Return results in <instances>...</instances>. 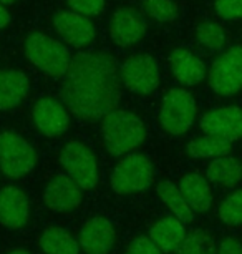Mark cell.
Instances as JSON below:
<instances>
[{"label": "cell", "mask_w": 242, "mask_h": 254, "mask_svg": "<svg viewBox=\"0 0 242 254\" xmlns=\"http://www.w3.org/2000/svg\"><path fill=\"white\" fill-rule=\"evenodd\" d=\"M66 108L82 120H101L115 110L120 75L115 59L105 54H77L70 59L61 87Z\"/></svg>", "instance_id": "obj_1"}, {"label": "cell", "mask_w": 242, "mask_h": 254, "mask_svg": "<svg viewBox=\"0 0 242 254\" xmlns=\"http://www.w3.org/2000/svg\"><path fill=\"white\" fill-rule=\"evenodd\" d=\"M101 135L110 155L121 158L143 145L146 128L141 118L135 113L111 110L101 118Z\"/></svg>", "instance_id": "obj_2"}, {"label": "cell", "mask_w": 242, "mask_h": 254, "mask_svg": "<svg viewBox=\"0 0 242 254\" xmlns=\"http://www.w3.org/2000/svg\"><path fill=\"white\" fill-rule=\"evenodd\" d=\"M23 52L32 65L50 76H63L72 59L68 47L42 32H33L25 38Z\"/></svg>", "instance_id": "obj_3"}, {"label": "cell", "mask_w": 242, "mask_h": 254, "mask_svg": "<svg viewBox=\"0 0 242 254\" xmlns=\"http://www.w3.org/2000/svg\"><path fill=\"white\" fill-rule=\"evenodd\" d=\"M158 117L161 128L168 135H184L197 117V103L189 90L173 88L161 100Z\"/></svg>", "instance_id": "obj_4"}, {"label": "cell", "mask_w": 242, "mask_h": 254, "mask_svg": "<svg viewBox=\"0 0 242 254\" xmlns=\"http://www.w3.org/2000/svg\"><path fill=\"white\" fill-rule=\"evenodd\" d=\"M154 181V166L149 158L138 153L121 156L110 178L111 190L116 194H133L149 188Z\"/></svg>", "instance_id": "obj_5"}, {"label": "cell", "mask_w": 242, "mask_h": 254, "mask_svg": "<svg viewBox=\"0 0 242 254\" xmlns=\"http://www.w3.org/2000/svg\"><path fill=\"white\" fill-rule=\"evenodd\" d=\"M39 155L25 138L13 131L0 133V170L8 178H22L37 166Z\"/></svg>", "instance_id": "obj_6"}, {"label": "cell", "mask_w": 242, "mask_h": 254, "mask_svg": "<svg viewBox=\"0 0 242 254\" xmlns=\"http://www.w3.org/2000/svg\"><path fill=\"white\" fill-rule=\"evenodd\" d=\"M60 163L65 175L83 191L93 190L98 183V161L92 148L82 141H70L61 150Z\"/></svg>", "instance_id": "obj_7"}, {"label": "cell", "mask_w": 242, "mask_h": 254, "mask_svg": "<svg viewBox=\"0 0 242 254\" xmlns=\"http://www.w3.org/2000/svg\"><path fill=\"white\" fill-rule=\"evenodd\" d=\"M120 83L128 92L136 95H149L159 87V68L156 60L148 54H135L123 62Z\"/></svg>", "instance_id": "obj_8"}, {"label": "cell", "mask_w": 242, "mask_h": 254, "mask_svg": "<svg viewBox=\"0 0 242 254\" xmlns=\"http://www.w3.org/2000/svg\"><path fill=\"white\" fill-rule=\"evenodd\" d=\"M211 88L221 97H234L242 83V57L239 47H231L219 55L207 73Z\"/></svg>", "instance_id": "obj_9"}, {"label": "cell", "mask_w": 242, "mask_h": 254, "mask_svg": "<svg viewBox=\"0 0 242 254\" xmlns=\"http://www.w3.org/2000/svg\"><path fill=\"white\" fill-rule=\"evenodd\" d=\"M116 243V229L110 219L95 216L83 223L78 234L80 251L85 254H108Z\"/></svg>", "instance_id": "obj_10"}, {"label": "cell", "mask_w": 242, "mask_h": 254, "mask_svg": "<svg viewBox=\"0 0 242 254\" xmlns=\"http://www.w3.org/2000/svg\"><path fill=\"white\" fill-rule=\"evenodd\" d=\"M199 127L206 135L236 143L241 136V110L236 105L219 107L204 113L199 120Z\"/></svg>", "instance_id": "obj_11"}, {"label": "cell", "mask_w": 242, "mask_h": 254, "mask_svg": "<svg viewBox=\"0 0 242 254\" xmlns=\"http://www.w3.org/2000/svg\"><path fill=\"white\" fill-rule=\"evenodd\" d=\"M32 118L40 133L48 138H56L66 133L70 127V113L63 103L53 98H42L32 110Z\"/></svg>", "instance_id": "obj_12"}, {"label": "cell", "mask_w": 242, "mask_h": 254, "mask_svg": "<svg viewBox=\"0 0 242 254\" xmlns=\"http://www.w3.org/2000/svg\"><path fill=\"white\" fill-rule=\"evenodd\" d=\"M53 28L56 35L72 47H87L97 35L90 18L73 10L56 12L53 15Z\"/></svg>", "instance_id": "obj_13"}, {"label": "cell", "mask_w": 242, "mask_h": 254, "mask_svg": "<svg viewBox=\"0 0 242 254\" xmlns=\"http://www.w3.org/2000/svg\"><path fill=\"white\" fill-rule=\"evenodd\" d=\"M83 201V190L66 175H56L44 191V203L53 213H70Z\"/></svg>", "instance_id": "obj_14"}, {"label": "cell", "mask_w": 242, "mask_h": 254, "mask_svg": "<svg viewBox=\"0 0 242 254\" xmlns=\"http://www.w3.org/2000/svg\"><path fill=\"white\" fill-rule=\"evenodd\" d=\"M30 221V203L27 194L13 185L0 190V224L20 229Z\"/></svg>", "instance_id": "obj_15"}, {"label": "cell", "mask_w": 242, "mask_h": 254, "mask_svg": "<svg viewBox=\"0 0 242 254\" xmlns=\"http://www.w3.org/2000/svg\"><path fill=\"white\" fill-rule=\"evenodd\" d=\"M146 25L143 18L133 8H118L110 23V35L118 47L135 45L145 37Z\"/></svg>", "instance_id": "obj_16"}, {"label": "cell", "mask_w": 242, "mask_h": 254, "mask_svg": "<svg viewBox=\"0 0 242 254\" xmlns=\"http://www.w3.org/2000/svg\"><path fill=\"white\" fill-rule=\"evenodd\" d=\"M178 190L194 214L207 213L211 209L212 201H214V193H212L211 183L202 175L199 173L184 175L181 181H179Z\"/></svg>", "instance_id": "obj_17"}, {"label": "cell", "mask_w": 242, "mask_h": 254, "mask_svg": "<svg viewBox=\"0 0 242 254\" xmlns=\"http://www.w3.org/2000/svg\"><path fill=\"white\" fill-rule=\"evenodd\" d=\"M173 76L184 87H194L206 78V65L196 54L188 49H176L169 57Z\"/></svg>", "instance_id": "obj_18"}, {"label": "cell", "mask_w": 242, "mask_h": 254, "mask_svg": "<svg viewBox=\"0 0 242 254\" xmlns=\"http://www.w3.org/2000/svg\"><path fill=\"white\" fill-rule=\"evenodd\" d=\"M188 234L186 224L174 216H166L158 219L149 229V241L154 244L163 254L174 253L181 246Z\"/></svg>", "instance_id": "obj_19"}, {"label": "cell", "mask_w": 242, "mask_h": 254, "mask_svg": "<svg viewBox=\"0 0 242 254\" xmlns=\"http://www.w3.org/2000/svg\"><path fill=\"white\" fill-rule=\"evenodd\" d=\"M30 83L20 70H0V110H12L25 100Z\"/></svg>", "instance_id": "obj_20"}, {"label": "cell", "mask_w": 242, "mask_h": 254, "mask_svg": "<svg viewBox=\"0 0 242 254\" xmlns=\"http://www.w3.org/2000/svg\"><path fill=\"white\" fill-rule=\"evenodd\" d=\"M39 244L45 254H80L78 239L58 226L45 228L40 234Z\"/></svg>", "instance_id": "obj_21"}, {"label": "cell", "mask_w": 242, "mask_h": 254, "mask_svg": "<svg viewBox=\"0 0 242 254\" xmlns=\"http://www.w3.org/2000/svg\"><path fill=\"white\" fill-rule=\"evenodd\" d=\"M207 181L222 186V188H237L241 181V166L234 156L227 155L211 160L207 166Z\"/></svg>", "instance_id": "obj_22"}, {"label": "cell", "mask_w": 242, "mask_h": 254, "mask_svg": "<svg viewBox=\"0 0 242 254\" xmlns=\"http://www.w3.org/2000/svg\"><path fill=\"white\" fill-rule=\"evenodd\" d=\"M156 193H158L159 199L163 201V204L171 211V214L176 219H179L181 223L186 224L194 219V213L188 206L186 201H184L183 194L179 193L178 185H174L173 181L169 180L161 181L158 188H156Z\"/></svg>", "instance_id": "obj_23"}, {"label": "cell", "mask_w": 242, "mask_h": 254, "mask_svg": "<svg viewBox=\"0 0 242 254\" xmlns=\"http://www.w3.org/2000/svg\"><path fill=\"white\" fill-rule=\"evenodd\" d=\"M186 150L188 155L196 160H216V158L231 155L232 143L211 135H204L189 141Z\"/></svg>", "instance_id": "obj_24"}, {"label": "cell", "mask_w": 242, "mask_h": 254, "mask_svg": "<svg viewBox=\"0 0 242 254\" xmlns=\"http://www.w3.org/2000/svg\"><path fill=\"white\" fill-rule=\"evenodd\" d=\"M197 40L207 52H219L226 47L227 35L221 25L206 22L197 27Z\"/></svg>", "instance_id": "obj_25"}, {"label": "cell", "mask_w": 242, "mask_h": 254, "mask_svg": "<svg viewBox=\"0 0 242 254\" xmlns=\"http://www.w3.org/2000/svg\"><path fill=\"white\" fill-rule=\"evenodd\" d=\"M176 254H216V246L211 236L204 231H193L186 234Z\"/></svg>", "instance_id": "obj_26"}, {"label": "cell", "mask_w": 242, "mask_h": 254, "mask_svg": "<svg viewBox=\"0 0 242 254\" xmlns=\"http://www.w3.org/2000/svg\"><path fill=\"white\" fill-rule=\"evenodd\" d=\"M241 196L242 193L239 190L232 191L219 206V219L229 228L241 226Z\"/></svg>", "instance_id": "obj_27"}, {"label": "cell", "mask_w": 242, "mask_h": 254, "mask_svg": "<svg viewBox=\"0 0 242 254\" xmlns=\"http://www.w3.org/2000/svg\"><path fill=\"white\" fill-rule=\"evenodd\" d=\"M145 12L154 20L171 22L178 17V5L173 0H145Z\"/></svg>", "instance_id": "obj_28"}, {"label": "cell", "mask_w": 242, "mask_h": 254, "mask_svg": "<svg viewBox=\"0 0 242 254\" xmlns=\"http://www.w3.org/2000/svg\"><path fill=\"white\" fill-rule=\"evenodd\" d=\"M68 7L73 12L83 17H97L105 8V0H66Z\"/></svg>", "instance_id": "obj_29"}, {"label": "cell", "mask_w": 242, "mask_h": 254, "mask_svg": "<svg viewBox=\"0 0 242 254\" xmlns=\"http://www.w3.org/2000/svg\"><path fill=\"white\" fill-rule=\"evenodd\" d=\"M214 7L224 20L237 22L241 18V0H214Z\"/></svg>", "instance_id": "obj_30"}, {"label": "cell", "mask_w": 242, "mask_h": 254, "mask_svg": "<svg viewBox=\"0 0 242 254\" xmlns=\"http://www.w3.org/2000/svg\"><path fill=\"white\" fill-rule=\"evenodd\" d=\"M125 254H163V253L149 241L148 236H138L130 243Z\"/></svg>", "instance_id": "obj_31"}, {"label": "cell", "mask_w": 242, "mask_h": 254, "mask_svg": "<svg viewBox=\"0 0 242 254\" xmlns=\"http://www.w3.org/2000/svg\"><path fill=\"white\" fill-rule=\"evenodd\" d=\"M216 254H241V241L237 236H227L219 243Z\"/></svg>", "instance_id": "obj_32"}, {"label": "cell", "mask_w": 242, "mask_h": 254, "mask_svg": "<svg viewBox=\"0 0 242 254\" xmlns=\"http://www.w3.org/2000/svg\"><path fill=\"white\" fill-rule=\"evenodd\" d=\"M8 23H10V13H8L5 5H2V3H0V28L7 27Z\"/></svg>", "instance_id": "obj_33"}, {"label": "cell", "mask_w": 242, "mask_h": 254, "mask_svg": "<svg viewBox=\"0 0 242 254\" xmlns=\"http://www.w3.org/2000/svg\"><path fill=\"white\" fill-rule=\"evenodd\" d=\"M8 254H30V253H28V251H27V249L17 248V249H12V251H10V253H8Z\"/></svg>", "instance_id": "obj_34"}, {"label": "cell", "mask_w": 242, "mask_h": 254, "mask_svg": "<svg viewBox=\"0 0 242 254\" xmlns=\"http://www.w3.org/2000/svg\"><path fill=\"white\" fill-rule=\"evenodd\" d=\"M13 2H15V0H0V3H2V5H12Z\"/></svg>", "instance_id": "obj_35"}]
</instances>
